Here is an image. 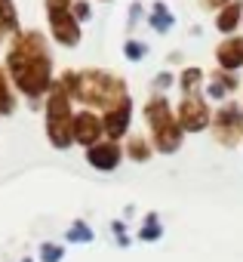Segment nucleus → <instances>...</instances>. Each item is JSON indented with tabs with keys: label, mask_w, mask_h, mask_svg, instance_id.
Returning a JSON list of instances; mask_svg holds the SVG:
<instances>
[{
	"label": "nucleus",
	"mask_w": 243,
	"mask_h": 262,
	"mask_svg": "<svg viewBox=\"0 0 243 262\" xmlns=\"http://www.w3.org/2000/svg\"><path fill=\"white\" fill-rule=\"evenodd\" d=\"M7 74L16 86L19 96L28 99L31 108L40 105V99H46V93L53 90L56 77H53V53L50 43L43 37V31L34 28H22L16 37H10L7 47Z\"/></svg>",
	"instance_id": "1"
},
{
	"label": "nucleus",
	"mask_w": 243,
	"mask_h": 262,
	"mask_svg": "<svg viewBox=\"0 0 243 262\" xmlns=\"http://www.w3.org/2000/svg\"><path fill=\"white\" fill-rule=\"evenodd\" d=\"M71 123H74V111H71V96L53 83V90L43 99V129H46V139L53 148L65 151L71 148L74 136H71Z\"/></svg>",
	"instance_id": "2"
},
{
	"label": "nucleus",
	"mask_w": 243,
	"mask_h": 262,
	"mask_svg": "<svg viewBox=\"0 0 243 262\" xmlns=\"http://www.w3.org/2000/svg\"><path fill=\"white\" fill-rule=\"evenodd\" d=\"M74 99H83L86 105H105V111H108L120 99H127V93H124V83L105 71H80Z\"/></svg>",
	"instance_id": "3"
},
{
	"label": "nucleus",
	"mask_w": 243,
	"mask_h": 262,
	"mask_svg": "<svg viewBox=\"0 0 243 262\" xmlns=\"http://www.w3.org/2000/svg\"><path fill=\"white\" fill-rule=\"evenodd\" d=\"M71 7H74V0H46V22H50V34H53V40L56 43H62V47H77L80 43V37H83V31H80V22L74 19V13H71Z\"/></svg>",
	"instance_id": "4"
},
{
	"label": "nucleus",
	"mask_w": 243,
	"mask_h": 262,
	"mask_svg": "<svg viewBox=\"0 0 243 262\" xmlns=\"http://www.w3.org/2000/svg\"><path fill=\"white\" fill-rule=\"evenodd\" d=\"M145 114H148V123H151V133L157 139V148L160 151H176L179 139H182V126L173 120L166 99H151V105H148Z\"/></svg>",
	"instance_id": "5"
},
{
	"label": "nucleus",
	"mask_w": 243,
	"mask_h": 262,
	"mask_svg": "<svg viewBox=\"0 0 243 262\" xmlns=\"http://www.w3.org/2000/svg\"><path fill=\"white\" fill-rule=\"evenodd\" d=\"M102 133H105V123H102V117H99L95 111L86 108V111L74 114V123H71V136H74V142L92 148V145L102 139Z\"/></svg>",
	"instance_id": "6"
},
{
	"label": "nucleus",
	"mask_w": 243,
	"mask_h": 262,
	"mask_svg": "<svg viewBox=\"0 0 243 262\" xmlns=\"http://www.w3.org/2000/svg\"><path fill=\"white\" fill-rule=\"evenodd\" d=\"M120 158H124V155H120V145L117 142H95L92 148H86V164L92 170H102V173L117 170Z\"/></svg>",
	"instance_id": "7"
},
{
	"label": "nucleus",
	"mask_w": 243,
	"mask_h": 262,
	"mask_svg": "<svg viewBox=\"0 0 243 262\" xmlns=\"http://www.w3.org/2000/svg\"><path fill=\"white\" fill-rule=\"evenodd\" d=\"M130 114H133V102H130V96L127 99H120L114 108H108L105 111V133L111 136V142L114 139H120V136H124L127 133V126H130Z\"/></svg>",
	"instance_id": "8"
},
{
	"label": "nucleus",
	"mask_w": 243,
	"mask_h": 262,
	"mask_svg": "<svg viewBox=\"0 0 243 262\" xmlns=\"http://www.w3.org/2000/svg\"><path fill=\"white\" fill-rule=\"evenodd\" d=\"M182 126L185 129H194V133H197V129H203L206 126V120H209V114H206V105L197 99V96H188L185 102H182Z\"/></svg>",
	"instance_id": "9"
},
{
	"label": "nucleus",
	"mask_w": 243,
	"mask_h": 262,
	"mask_svg": "<svg viewBox=\"0 0 243 262\" xmlns=\"http://www.w3.org/2000/svg\"><path fill=\"white\" fill-rule=\"evenodd\" d=\"M19 31H22V25H19L16 0H0V43L7 37H16Z\"/></svg>",
	"instance_id": "10"
},
{
	"label": "nucleus",
	"mask_w": 243,
	"mask_h": 262,
	"mask_svg": "<svg viewBox=\"0 0 243 262\" xmlns=\"http://www.w3.org/2000/svg\"><path fill=\"white\" fill-rule=\"evenodd\" d=\"M19 108V96H16V86L7 74V68H0V117H13Z\"/></svg>",
	"instance_id": "11"
},
{
	"label": "nucleus",
	"mask_w": 243,
	"mask_h": 262,
	"mask_svg": "<svg viewBox=\"0 0 243 262\" xmlns=\"http://www.w3.org/2000/svg\"><path fill=\"white\" fill-rule=\"evenodd\" d=\"M218 62H222V68H240V62H243V40L240 37H231V40H225L222 47H218Z\"/></svg>",
	"instance_id": "12"
},
{
	"label": "nucleus",
	"mask_w": 243,
	"mask_h": 262,
	"mask_svg": "<svg viewBox=\"0 0 243 262\" xmlns=\"http://www.w3.org/2000/svg\"><path fill=\"white\" fill-rule=\"evenodd\" d=\"M92 228L83 222V219H74L71 225H68V231H65V241L68 244H92Z\"/></svg>",
	"instance_id": "13"
},
{
	"label": "nucleus",
	"mask_w": 243,
	"mask_h": 262,
	"mask_svg": "<svg viewBox=\"0 0 243 262\" xmlns=\"http://www.w3.org/2000/svg\"><path fill=\"white\" fill-rule=\"evenodd\" d=\"M240 10H243L240 0H231V4L218 13V28H222V31H234V28H237V19H240Z\"/></svg>",
	"instance_id": "14"
},
{
	"label": "nucleus",
	"mask_w": 243,
	"mask_h": 262,
	"mask_svg": "<svg viewBox=\"0 0 243 262\" xmlns=\"http://www.w3.org/2000/svg\"><path fill=\"white\" fill-rule=\"evenodd\" d=\"M37 259H40V262H62V259H65V244L43 241V244L37 247Z\"/></svg>",
	"instance_id": "15"
},
{
	"label": "nucleus",
	"mask_w": 243,
	"mask_h": 262,
	"mask_svg": "<svg viewBox=\"0 0 243 262\" xmlns=\"http://www.w3.org/2000/svg\"><path fill=\"white\" fill-rule=\"evenodd\" d=\"M160 234H163V228H160L157 216H154V213H148V216H145V225L139 228V241H157Z\"/></svg>",
	"instance_id": "16"
},
{
	"label": "nucleus",
	"mask_w": 243,
	"mask_h": 262,
	"mask_svg": "<svg viewBox=\"0 0 243 262\" xmlns=\"http://www.w3.org/2000/svg\"><path fill=\"white\" fill-rule=\"evenodd\" d=\"M151 25H154L157 31H169V28H173V13H169L163 4H157V7H154V16H151Z\"/></svg>",
	"instance_id": "17"
},
{
	"label": "nucleus",
	"mask_w": 243,
	"mask_h": 262,
	"mask_svg": "<svg viewBox=\"0 0 243 262\" xmlns=\"http://www.w3.org/2000/svg\"><path fill=\"white\" fill-rule=\"evenodd\" d=\"M130 158H133V161H148V158H151V148H148V142L136 136V139L130 142Z\"/></svg>",
	"instance_id": "18"
},
{
	"label": "nucleus",
	"mask_w": 243,
	"mask_h": 262,
	"mask_svg": "<svg viewBox=\"0 0 243 262\" xmlns=\"http://www.w3.org/2000/svg\"><path fill=\"white\" fill-rule=\"evenodd\" d=\"M197 83H200V68H188V71H185V77H182V90L191 96V90H194Z\"/></svg>",
	"instance_id": "19"
},
{
	"label": "nucleus",
	"mask_w": 243,
	"mask_h": 262,
	"mask_svg": "<svg viewBox=\"0 0 243 262\" xmlns=\"http://www.w3.org/2000/svg\"><path fill=\"white\" fill-rule=\"evenodd\" d=\"M124 53H127V59H133V62H139V59H142V56L148 53V47H145V43H139V40H130Z\"/></svg>",
	"instance_id": "20"
},
{
	"label": "nucleus",
	"mask_w": 243,
	"mask_h": 262,
	"mask_svg": "<svg viewBox=\"0 0 243 262\" xmlns=\"http://www.w3.org/2000/svg\"><path fill=\"white\" fill-rule=\"evenodd\" d=\"M228 86H234V80H231V77H225V80H212V83H209V96H212V99H222Z\"/></svg>",
	"instance_id": "21"
},
{
	"label": "nucleus",
	"mask_w": 243,
	"mask_h": 262,
	"mask_svg": "<svg viewBox=\"0 0 243 262\" xmlns=\"http://www.w3.org/2000/svg\"><path fill=\"white\" fill-rule=\"evenodd\" d=\"M71 13H74V19H77V22H86L92 10H89V4H86V0H74V7H71Z\"/></svg>",
	"instance_id": "22"
},
{
	"label": "nucleus",
	"mask_w": 243,
	"mask_h": 262,
	"mask_svg": "<svg viewBox=\"0 0 243 262\" xmlns=\"http://www.w3.org/2000/svg\"><path fill=\"white\" fill-rule=\"evenodd\" d=\"M169 83H173V77H169V74H160V77H157V86H169Z\"/></svg>",
	"instance_id": "23"
},
{
	"label": "nucleus",
	"mask_w": 243,
	"mask_h": 262,
	"mask_svg": "<svg viewBox=\"0 0 243 262\" xmlns=\"http://www.w3.org/2000/svg\"><path fill=\"white\" fill-rule=\"evenodd\" d=\"M22 262H34V259H31V256H25V259H22Z\"/></svg>",
	"instance_id": "24"
},
{
	"label": "nucleus",
	"mask_w": 243,
	"mask_h": 262,
	"mask_svg": "<svg viewBox=\"0 0 243 262\" xmlns=\"http://www.w3.org/2000/svg\"><path fill=\"white\" fill-rule=\"evenodd\" d=\"M212 4H222V0H212Z\"/></svg>",
	"instance_id": "25"
}]
</instances>
